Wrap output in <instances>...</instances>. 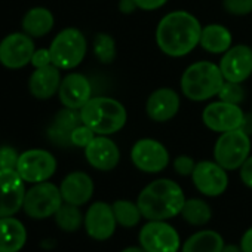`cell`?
Returning <instances> with one entry per match:
<instances>
[{"label":"cell","mask_w":252,"mask_h":252,"mask_svg":"<svg viewBox=\"0 0 252 252\" xmlns=\"http://www.w3.org/2000/svg\"><path fill=\"white\" fill-rule=\"evenodd\" d=\"M120 252H146V251L141 246H128V248L122 249Z\"/></svg>","instance_id":"ee69618b"},{"label":"cell","mask_w":252,"mask_h":252,"mask_svg":"<svg viewBox=\"0 0 252 252\" xmlns=\"http://www.w3.org/2000/svg\"><path fill=\"white\" fill-rule=\"evenodd\" d=\"M111 206H113V212H114L117 224L125 228H132V227L138 225L140 221L143 220V214H141V209L137 202L119 199V200L113 202Z\"/></svg>","instance_id":"4316f807"},{"label":"cell","mask_w":252,"mask_h":252,"mask_svg":"<svg viewBox=\"0 0 252 252\" xmlns=\"http://www.w3.org/2000/svg\"><path fill=\"white\" fill-rule=\"evenodd\" d=\"M61 80V70L51 64L42 68H34L29 80V89L34 98L49 99L58 94Z\"/></svg>","instance_id":"44dd1931"},{"label":"cell","mask_w":252,"mask_h":252,"mask_svg":"<svg viewBox=\"0 0 252 252\" xmlns=\"http://www.w3.org/2000/svg\"><path fill=\"white\" fill-rule=\"evenodd\" d=\"M251 113H252V110H251Z\"/></svg>","instance_id":"f6af8a7d"},{"label":"cell","mask_w":252,"mask_h":252,"mask_svg":"<svg viewBox=\"0 0 252 252\" xmlns=\"http://www.w3.org/2000/svg\"><path fill=\"white\" fill-rule=\"evenodd\" d=\"M199 46L212 55H222L233 46L231 32L222 24H206L202 29Z\"/></svg>","instance_id":"603a6c76"},{"label":"cell","mask_w":252,"mask_h":252,"mask_svg":"<svg viewBox=\"0 0 252 252\" xmlns=\"http://www.w3.org/2000/svg\"><path fill=\"white\" fill-rule=\"evenodd\" d=\"M58 98L67 108L80 110L92 98V85L82 73H68L63 77Z\"/></svg>","instance_id":"d6986e66"},{"label":"cell","mask_w":252,"mask_h":252,"mask_svg":"<svg viewBox=\"0 0 252 252\" xmlns=\"http://www.w3.org/2000/svg\"><path fill=\"white\" fill-rule=\"evenodd\" d=\"M134 2L137 3L140 11L152 12V11H158L163 8L169 0H134Z\"/></svg>","instance_id":"74e56055"},{"label":"cell","mask_w":252,"mask_h":252,"mask_svg":"<svg viewBox=\"0 0 252 252\" xmlns=\"http://www.w3.org/2000/svg\"><path fill=\"white\" fill-rule=\"evenodd\" d=\"M85 230L89 237L98 242L108 240L119 225L113 206L105 202H94L85 214Z\"/></svg>","instance_id":"2e32d148"},{"label":"cell","mask_w":252,"mask_h":252,"mask_svg":"<svg viewBox=\"0 0 252 252\" xmlns=\"http://www.w3.org/2000/svg\"><path fill=\"white\" fill-rule=\"evenodd\" d=\"M245 114L246 113L240 108V105L217 99L203 108L202 122L209 131L222 134V132L240 129Z\"/></svg>","instance_id":"8fae6325"},{"label":"cell","mask_w":252,"mask_h":252,"mask_svg":"<svg viewBox=\"0 0 252 252\" xmlns=\"http://www.w3.org/2000/svg\"><path fill=\"white\" fill-rule=\"evenodd\" d=\"M21 26L23 32L30 37H43L52 32L55 26V18L48 8L36 6L27 11Z\"/></svg>","instance_id":"cb8c5ba5"},{"label":"cell","mask_w":252,"mask_h":252,"mask_svg":"<svg viewBox=\"0 0 252 252\" xmlns=\"http://www.w3.org/2000/svg\"><path fill=\"white\" fill-rule=\"evenodd\" d=\"M228 171H225L215 160L196 162L191 174V181L196 190L206 197H218L225 193L228 187Z\"/></svg>","instance_id":"7c38bea8"},{"label":"cell","mask_w":252,"mask_h":252,"mask_svg":"<svg viewBox=\"0 0 252 252\" xmlns=\"http://www.w3.org/2000/svg\"><path fill=\"white\" fill-rule=\"evenodd\" d=\"M184 202L186 196L181 186L169 178L152 181L137 199L143 218L147 221H168L181 215Z\"/></svg>","instance_id":"7a4b0ae2"},{"label":"cell","mask_w":252,"mask_h":252,"mask_svg":"<svg viewBox=\"0 0 252 252\" xmlns=\"http://www.w3.org/2000/svg\"><path fill=\"white\" fill-rule=\"evenodd\" d=\"M239 174H240V180L242 183L252 190V155L245 160V163L240 166L239 169Z\"/></svg>","instance_id":"f35d334b"},{"label":"cell","mask_w":252,"mask_h":252,"mask_svg":"<svg viewBox=\"0 0 252 252\" xmlns=\"http://www.w3.org/2000/svg\"><path fill=\"white\" fill-rule=\"evenodd\" d=\"M27 242L24 224L14 218H0V252H20Z\"/></svg>","instance_id":"7402d4cb"},{"label":"cell","mask_w":252,"mask_h":252,"mask_svg":"<svg viewBox=\"0 0 252 252\" xmlns=\"http://www.w3.org/2000/svg\"><path fill=\"white\" fill-rule=\"evenodd\" d=\"M52 64V57H51V51L49 48H42V49H36L33 57H32V65L34 68H42L46 65Z\"/></svg>","instance_id":"8d00e7d4"},{"label":"cell","mask_w":252,"mask_h":252,"mask_svg":"<svg viewBox=\"0 0 252 252\" xmlns=\"http://www.w3.org/2000/svg\"><path fill=\"white\" fill-rule=\"evenodd\" d=\"M95 132L89 128V126H86L85 123H80L79 126H76V128L71 131V146L73 147H79V149H85L94 138H95Z\"/></svg>","instance_id":"1f68e13d"},{"label":"cell","mask_w":252,"mask_h":252,"mask_svg":"<svg viewBox=\"0 0 252 252\" xmlns=\"http://www.w3.org/2000/svg\"><path fill=\"white\" fill-rule=\"evenodd\" d=\"M218 99L221 101H225V102H230V104H237L240 105L243 101H245V96H246V92L242 86V83H236V82H228V80H224L220 92H218Z\"/></svg>","instance_id":"4dcf8cb0"},{"label":"cell","mask_w":252,"mask_h":252,"mask_svg":"<svg viewBox=\"0 0 252 252\" xmlns=\"http://www.w3.org/2000/svg\"><path fill=\"white\" fill-rule=\"evenodd\" d=\"M20 155L14 147H0V169H17Z\"/></svg>","instance_id":"836d02e7"},{"label":"cell","mask_w":252,"mask_h":252,"mask_svg":"<svg viewBox=\"0 0 252 252\" xmlns=\"http://www.w3.org/2000/svg\"><path fill=\"white\" fill-rule=\"evenodd\" d=\"M131 162L144 174H159L168 168L171 156L160 141L155 138H141L131 149Z\"/></svg>","instance_id":"30bf717a"},{"label":"cell","mask_w":252,"mask_h":252,"mask_svg":"<svg viewBox=\"0 0 252 252\" xmlns=\"http://www.w3.org/2000/svg\"><path fill=\"white\" fill-rule=\"evenodd\" d=\"M174 171L181 175V177H191L193 171H194V166H196V162L191 156H187V155H181V156H177L175 160H174Z\"/></svg>","instance_id":"e575fe53"},{"label":"cell","mask_w":252,"mask_h":252,"mask_svg":"<svg viewBox=\"0 0 252 252\" xmlns=\"http://www.w3.org/2000/svg\"><path fill=\"white\" fill-rule=\"evenodd\" d=\"M239 246H240L242 252H252V227H249V228L243 233Z\"/></svg>","instance_id":"60d3db41"},{"label":"cell","mask_w":252,"mask_h":252,"mask_svg":"<svg viewBox=\"0 0 252 252\" xmlns=\"http://www.w3.org/2000/svg\"><path fill=\"white\" fill-rule=\"evenodd\" d=\"M116 42L108 33H98L94 39V55L101 64H111L116 60Z\"/></svg>","instance_id":"f1b7e54d"},{"label":"cell","mask_w":252,"mask_h":252,"mask_svg":"<svg viewBox=\"0 0 252 252\" xmlns=\"http://www.w3.org/2000/svg\"><path fill=\"white\" fill-rule=\"evenodd\" d=\"M70 135H71L70 132L60 129L58 126H55V125H52L51 128L48 129V137H49V140H51L55 146H58V147H70V146H71V138H70Z\"/></svg>","instance_id":"d590c367"},{"label":"cell","mask_w":252,"mask_h":252,"mask_svg":"<svg viewBox=\"0 0 252 252\" xmlns=\"http://www.w3.org/2000/svg\"><path fill=\"white\" fill-rule=\"evenodd\" d=\"M79 111L82 123L96 135H114L125 128L128 120L125 105L111 96H92Z\"/></svg>","instance_id":"3957f363"},{"label":"cell","mask_w":252,"mask_h":252,"mask_svg":"<svg viewBox=\"0 0 252 252\" xmlns=\"http://www.w3.org/2000/svg\"><path fill=\"white\" fill-rule=\"evenodd\" d=\"M181 217L187 224L194 227H202L211 221L212 209L208 205V202H205L203 199L191 197V199H186L181 211Z\"/></svg>","instance_id":"484cf974"},{"label":"cell","mask_w":252,"mask_h":252,"mask_svg":"<svg viewBox=\"0 0 252 252\" xmlns=\"http://www.w3.org/2000/svg\"><path fill=\"white\" fill-rule=\"evenodd\" d=\"M224 80L243 83L252 76V48L234 45L222 54L218 64Z\"/></svg>","instance_id":"9a60e30c"},{"label":"cell","mask_w":252,"mask_h":252,"mask_svg":"<svg viewBox=\"0 0 252 252\" xmlns=\"http://www.w3.org/2000/svg\"><path fill=\"white\" fill-rule=\"evenodd\" d=\"M222 9L233 17L252 14V0H222Z\"/></svg>","instance_id":"d6a6232c"},{"label":"cell","mask_w":252,"mask_h":252,"mask_svg":"<svg viewBox=\"0 0 252 252\" xmlns=\"http://www.w3.org/2000/svg\"><path fill=\"white\" fill-rule=\"evenodd\" d=\"M222 252H242V249H240V246H239V245L228 243V245H225V246H224Z\"/></svg>","instance_id":"7bdbcfd3"},{"label":"cell","mask_w":252,"mask_h":252,"mask_svg":"<svg viewBox=\"0 0 252 252\" xmlns=\"http://www.w3.org/2000/svg\"><path fill=\"white\" fill-rule=\"evenodd\" d=\"M80 123H82L80 111L64 107L63 110H60L55 114V119H54V123L52 125H55V126H58L60 129L67 131V132L71 134V131L76 128V126H79Z\"/></svg>","instance_id":"f546056e"},{"label":"cell","mask_w":252,"mask_h":252,"mask_svg":"<svg viewBox=\"0 0 252 252\" xmlns=\"http://www.w3.org/2000/svg\"><path fill=\"white\" fill-rule=\"evenodd\" d=\"M140 246L146 252H180V233L166 221H147L138 234Z\"/></svg>","instance_id":"ba28073f"},{"label":"cell","mask_w":252,"mask_h":252,"mask_svg":"<svg viewBox=\"0 0 252 252\" xmlns=\"http://www.w3.org/2000/svg\"><path fill=\"white\" fill-rule=\"evenodd\" d=\"M55 156L43 149H30L20 155L17 172L26 183L37 184L49 181L57 172Z\"/></svg>","instance_id":"9c48e42d"},{"label":"cell","mask_w":252,"mask_h":252,"mask_svg":"<svg viewBox=\"0 0 252 252\" xmlns=\"http://www.w3.org/2000/svg\"><path fill=\"white\" fill-rule=\"evenodd\" d=\"M225 243L215 230H200L191 234L181 246V252H222Z\"/></svg>","instance_id":"d4e9b609"},{"label":"cell","mask_w":252,"mask_h":252,"mask_svg":"<svg viewBox=\"0 0 252 252\" xmlns=\"http://www.w3.org/2000/svg\"><path fill=\"white\" fill-rule=\"evenodd\" d=\"M36 51L33 37L23 33H11L0 42V64L9 70H18L32 64Z\"/></svg>","instance_id":"4fadbf2b"},{"label":"cell","mask_w":252,"mask_h":252,"mask_svg":"<svg viewBox=\"0 0 252 252\" xmlns=\"http://www.w3.org/2000/svg\"><path fill=\"white\" fill-rule=\"evenodd\" d=\"M251 135L242 129L220 134L214 144V160L225 171H236L251 156Z\"/></svg>","instance_id":"8992f818"},{"label":"cell","mask_w":252,"mask_h":252,"mask_svg":"<svg viewBox=\"0 0 252 252\" xmlns=\"http://www.w3.org/2000/svg\"><path fill=\"white\" fill-rule=\"evenodd\" d=\"M240 129L243 132H246L248 135H252V113L245 114V119H243V123H242V128Z\"/></svg>","instance_id":"b9f144b4"},{"label":"cell","mask_w":252,"mask_h":252,"mask_svg":"<svg viewBox=\"0 0 252 252\" xmlns=\"http://www.w3.org/2000/svg\"><path fill=\"white\" fill-rule=\"evenodd\" d=\"M26 181L17 169H0V218L14 217L23 209Z\"/></svg>","instance_id":"5bb4252c"},{"label":"cell","mask_w":252,"mask_h":252,"mask_svg":"<svg viewBox=\"0 0 252 252\" xmlns=\"http://www.w3.org/2000/svg\"><path fill=\"white\" fill-rule=\"evenodd\" d=\"M117 8L123 15H132L135 11H138V6L134 0H120Z\"/></svg>","instance_id":"ab89813d"},{"label":"cell","mask_w":252,"mask_h":252,"mask_svg":"<svg viewBox=\"0 0 252 252\" xmlns=\"http://www.w3.org/2000/svg\"><path fill=\"white\" fill-rule=\"evenodd\" d=\"M52 64L60 70H73L82 64L88 52L85 34L74 27L61 30L49 46Z\"/></svg>","instance_id":"5b68a950"},{"label":"cell","mask_w":252,"mask_h":252,"mask_svg":"<svg viewBox=\"0 0 252 252\" xmlns=\"http://www.w3.org/2000/svg\"><path fill=\"white\" fill-rule=\"evenodd\" d=\"M203 26L189 11H172L160 18L156 27V45L171 58L191 54L200 43Z\"/></svg>","instance_id":"6da1fadb"},{"label":"cell","mask_w":252,"mask_h":252,"mask_svg":"<svg viewBox=\"0 0 252 252\" xmlns=\"http://www.w3.org/2000/svg\"><path fill=\"white\" fill-rule=\"evenodd\" d=\"M181 108L180 94L172 88H159L150 94L146 102L147 116L156 123L172 120Z\"/></svg>","instance_id":"ac0fdd59"},{"label":"cell","mask_w":252,"mask_h":252,"mask_svg":"<svg viewBox=\"0 0 252 252\" xmlns=\"http://www.w3.org/2000/svg\"><path fill=\"white\" fill-rule=\"evenodd\" d=\"M83 150L86 162L96 171L108 172L120 163V149L108 135H95Z\"/></svg>","instance_id":"e0dca14e"},{"label":"cell","mask_w":252,"mask_h":252,"mask_svg":"<svg viewBox=\"0 0 252 252\" xmlns=\"http://www.w3.org/2000/svg\"><path fill=\"white\" fill-rule=\"evenodd\" d=\"M63 200L76 206H83L94 196V180L83 171H74L64 177L60 186Z\"/></svg>","instance_id":"ffe728a7"},{"label":"cell","mask_w":252,"mask_h":252,"mask_svg":"<svg viewBox=\"0 0 252 252\" xmlns=\"http://www.w3.org/2000/svg\"><path fill=\"white\" fill-rule=\"evenodd\" d=\"M54 217H55L57 225L65 233L77 231L85 221V217L80 211V206H76V205H71L67 202H64L60 206V209L55 212Z\"/></svg>","instance_id":"83f0119b"},{"label":"cell","mask_w":252,"mask_h":252,"mask_svg":"<svg viewBox=\"0 0 252 252\" xmlns=\"http://www.w3.org/2000/svg\"><path fill=\"white\" fill-rule=\"evenodd\" d=\"M63 203L64 200L60 187L49 181H43L33 184L26 191L23 209L30 218L45 220L54 217Z\"/></svg>","instance_id":"52a82bcc"},{"label":"cell","mask_w":252,"mask_h":252,"mask_svg":"<svg viewBox=\"0 0 252 252\" xmlns=\"http://www.w3.org/2000/svg\"><path fill=\"white\" fill-rule=\"evenodd\" d=\"M224 83L218 64L212 61H196L190 64L180 80L181 94L194 102H203L218 95Z\"/></svg>","instance_id":"277c9868"}]
</instances>
